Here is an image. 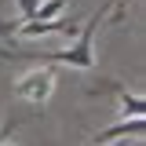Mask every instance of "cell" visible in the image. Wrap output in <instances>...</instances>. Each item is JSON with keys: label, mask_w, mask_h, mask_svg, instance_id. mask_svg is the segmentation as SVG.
Masks as SVG:
<instances>
[{"label": "cell", "mask_w": 146, "mask_h": 146, "mask_svg": "<svg viewBox=\"0 0 146 146\" xmlns=\"http://www.w3.org/2000/svg\"><path fill=\"white\" fill-rule=\"evenodd\" d=\"M106 11H113L110 4H102L95 15L80 26V33H77V40H73L70 48H55V51H0V55H15V58H36V62H44V66H73V70H84L91 73L95 70V29L102 26V15Z\"/></svg>", "instance_id": "cell-1"}, {"label": "cell", "mask_w": 146, "mask_h": 146, "mask_svg": "<svg viewBox=\"0 0 146 146\" xmlns=\"http://www.w3.org/2000/svg\"><path fill=\"white\" fill-rule=\"evenodd\" d=\"M51 91H55V70L51 66H40V70H33V73H22L15 80V95L22 102H33V106L48 102Z\"/></svg>", "instance_id": "cell-2"}, {"label": "cell", "mask_w": 146, "mask_h": 146, "mask_svg": "<svg viewBox=\"0 0 146 146\" xmlns=\"http://www.w3.org/2000/svg\"><path fill=\"white\" fill-rule=\"evenodd\" d=\"M29 36V40H36V36H51V33H80V22L70 15H62V18H51V22H22V26H0V36Z\"/></svg>", "instance_id": "cell-3"}, {"label": "cell", "mask_w": 146, "mask_h": 146, "mask_svg": "<svg viewBox=\"0 0 146 146\" xmlns=\"http://www.w3.org/2000/svg\"><path fill=\"white\" fill-rule=\"evenodd\" d=\"M143 135H146V121L143 117H131V121H117L113 128L99 131L91 139V146H110V143H124V139H143Z\"/></svg>", "instance_id": "cell-4"}, {"label": "cell", "mask_w": 146, "mask_h": 146, "mask_svg": "<svg viewBox=\"0 0 146 146\" xmlns=\"http://www.w3.org/2000/svg\"><path fill=\"white\" fill-rule=\"evenodd\" d=\"M146 99L139 91H121V121H131V117H143Z\"/></svg>", "instance_id": "cell-5"}, {"label": "cell", "mask_w": 146, "mask_h": 146, "mask_svg": "<svg viewBox=\"0 0 146 146\" xmlns=\"http://www.w3.org/2000/svg\"><path fill=\"white\" fill-rule=\"evenodd\" d=\"M62 11H66V0H40L33 22H51V18H58Z\"/></svg>", "instance_id": "cell-6"}, {"label": "cell", "mask_w": 146, "mask_h": 146, "mask_svg": "<svg viewBox=\"0 0 146 146\" xmlns=\"http://www.w3.org/2000/svg\"><path fill=\"white\" fill-rule=\"evenodd\" d=\"M15 4H18V18H15V22H7V26H22V22H33L36 7H40V0H15Z\"/></svg>", "instance_id": "cell-7"}, {"label": "cell", "mask_w": 146, "mask_h": 146, "mask_svg": "<svg viewBox=\"0 0 146 146\" xmlns=\"http://www.w3.org/2000/svg\"><path fill=\"white\" fill-rule=\"evenodd\" d=\"M106 4H110V7H121V4H124V0H106Z\"/></svg>", "instance_id": "cell-8"}, {"label": "cell", "mask_w": 146, "mask_h": 146, "mask_svg": "<svg viewBox=\"0 0 146 146\" xmlns=\"http://www.w3.org/2000/svg\"><path fill=\"white\" fill-rule=\"evenodd\" d=\"M124 143H128V139H124ZM124 143H110V146H124Z\"/></svg>", "instance_id": "cell-9"}]
</instances>
